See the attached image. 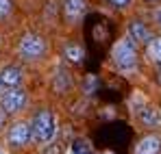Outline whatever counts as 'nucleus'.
<instances>
[{"instance_id":"1","label":"nucleus","mask_w":161,"mask_h":154,"mask_svg":"<svg viewBox=\"0 0 161 154\" xmlns=\"http://www.w3.org/2000/svg\"><path fill=\"white\" fill-rule=\"evenodd\" d=\"M111 59H113V63L118 65V70H122V72L135 70V65H137V46H135L133 37L120 39V41L113 46Z\"/></svg>"},{"instance_id":"3","label":"nucleus","mask_w":161,"mask_h":154,"mask_svg":"<svg viewBox=\"0 0 161 154\" xmlns=\"http://www.w3.org/2000/svg\"><path fill=\"white\" fill-rule=\"evenodd\" d=\"M26 106V91L20 87H11L0 93V109L7 113H20Z\"/></svg>"},{"instance_id":"8","label":"nucleus","mask_w":161,"mask_h":154,"mask_svg":"<svg viewBox=\"0 0 161 154\" xmlns=\"http://www.w3.org/2000/svg\"><path fill=\"white\" fill-rule=\"evenodd\" d=\"M159 152H161V139L157 135L144 137L135 148V154H159Z\"/></svg>"},{"instance_id":"6","label":"nucleus","mask_w":161,"mask_h":154,"mask_svg":"<svg viewBox=\"0 0 161 154\" xmlns=\"http://www.w3.org/2000/svg\"><path fill=\"white\" fill-rule=\"evenodd\" d=\"M22 76H24V74H22L20 67H15V65L4 67V70L0 72V93L7 91V89H11V87H20Z\"/></svg>"},{"instance_id":"4","label":"nucleus","mask_w":161,"mask_h":154,"mask_svg":"<svg viewBox=\"0 0 161 154\" xmlns=\"http://www.w3.org/2000/svg\"><path fill=\"white\" fill-rule=\"evenodd\" d=\"M44 52H46V41H44V37L33 35V33L22 37V41H20V54H22L26 61H37V59H42Z\"/></svg>"},{"instance_id":"16","label":"nucleus","mask_w":161,"mask_h":154,"mask_svg":"<svg viewBox=\"0 0 161 154\" xmlns=\"http://www.w3.org/2000/svg\"><path fill=\"white\" fill-rule=\"evenodd\" d=\"M4 124H7V111L0 109V128H4Z\"/></svg>"},{"instance_id":"5","label":"nucleus","mask_w":161,"mask_h":154,"mask_svg":"<svg viewBox=\"0 0 161 154\" xmlns=\"http://www.w3.org/2000/svg\"><path fill=\"white\" fill-rule=\"evenodd\" d=\"M9 146L11 148H24L28 141L33 139V130H31V124H24V122H18L9 128Z\"/></svg>"},{"instance_id":"12","label":"nucleus","mask_w":161,"mask_h":154,"mask_svg":"<svg viewBox=\"0 0 161 154\" xmlns=\"http://www.w3.org/2000/svg\"><path fill=\"white\" fill-rule=\"evenodd\" d=\"M65 59L70 63H80L83 61V48L80 46H74V44L65 46Z\"/></svg>"},{"instance_id":"2","label":"nucleus","mask_w":161,"mask_h":154,"mask_svg":"<svg viewBox=\"0 0 161 154\" xmlns=\"http://www.w3.org/2000/svg\"><path fill=\"white\" fill-rule=\"evenodd\" d=\"M31 130H33V139L39 141V143H48L54 137V130H57V124H54V117L50 111H39L33 122H31Z\"/></svg>"},{"instance_id":"18","label":"nucleus","mask_w":161,"mask_h":154,"mask_svg":"<svg viewBox=\"0 0 161 154\" xmlns=\"http://www.w3.org/2000/svg\"><path fill=\"white\" fill-rule=\"evenodd\" d=\"M157 20H159V24H161V9H157Z\"/></svg>"},{"instance_id":"14","label":"nucleus","mask_w":161,"mask_h":154,"mask_svg":"<svg viewBox=\"0 0 161 154\" xmlns=\"http://www.w3.org/2000/svg\"><path fill=\"white\" fill-rule=\"evenodd\" d=\"M9 11H11V0H0V18L9 15Z\"/></svg>"},{"instance_id":"11","label":"nucleus","mask_w":161,"mask_h":154,"mask_svg":"<svg viewBox=\"0 0 161 154\" xmlns=\"http://www.w3.org/2000/svg\"><path fill=\"white\" fill-rule=\"evenodd\" d=\"M139 119H142L144 124H148V126H157V124H159V115H157V111L150 109V106H146V109L139 111Z\"/></svg>"},{"instance_id":"7","label":"nucleus","mask_w":161,"mask_h":154,"mask_svg":"<svg viewBox=\"0 0 161 154\" xmlns=\"http://www.w3.org/2000/svg\"><path fill=\"white\" fill-rule=\"evenodd\" d=\"M63 13L68 22H79L85 13V0H63Z\"/></svg>"},{"instance_id":"15","label":"nucleus","mask_w":161,"mask_h":154,"mask_svg":"<svg viewBox=\"0 0 161 154\" xmlns=\"http://www.w3.org/2000/svg\"><path fill=\"white\" fill-rule=\"evenodd\" d=\"M111 4H115V7H120V9H126L129 4H131V0H109Z\"/></svg>"},{"instance_id":"17","label":"nucleus","mask_w":161,"mask_h":154,"mask_svg":"<svg viewBox=\"0 0 161 154\" xmlns=\"http://www.w3.org/2000/svg\"><path fill=\"white\" fill-rule=\"evenodd\" d=\"M157 82H159V85H161V65H159V67H157Z\"/></svg>"},{"instance_id":"13","label":"nucleus","mask_w":161,"mask_h":154,"mask_svg":"<svg viewBox=\"0 0 161 154\" xmlns=\"http://www.w3.org/2000/svg\"><path fill=\"white\" fill-rule=\"evenodd\" d=\"M70 154H92V148H89V143L85 139H79V141H74Z\"/></svg>"},{"instance_id":"19","label":"nucleus","mask_w":161,"mask_h":154,"mask_svg":"<svg viewBox=\"0 0 161 154\" xmlns=\"http://www.w3.org/2000/svg\"><path fill=\"white\" fill-rule=\"evenodd\" d=\"M0 154H2V152H0Z\"/></svg>"},{"instance_id":"10","label":"nucleus","mask_w":161,"mask_h":154,"mask_svg":"<svg viewBox=\"0 0 161 154\" xmlns=\"http://www.w3.org/2000/svg\"><path fill=\"white\" fill-rule=\"evenodd\" d=\"M146 54L150 61H155L157 65H161V37H153L146 44Z\"/></svg>"},{"instance_id":"9","label":"nucleus","mask_w":161,"mask_h":154,"mask_svg":"<svg viewBox=\"0 0 161 154\" xmlns=\"http://www.w3.org/2000/svg\"><path fill=\"white\" fill-rule=\"evenodd\" d=\"M131 37H133L135 41H139V44H148L153 39L148 26H144L142 22H131Z\"/></svg>"}]
</instances>
